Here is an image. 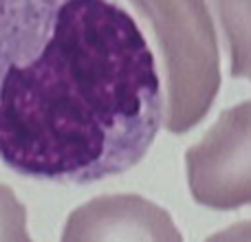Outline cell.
Segmentation results:
<instances>
[{
  "mask_svg": "<svg viewBox=\"0 0 251 242\" xmlns=\"http://www.w3.org/2000/svg\"><path fill=\"white\" fill-rule=\"evenodd\" d=\"M163 123L156 62L115 0H0V161L86 185L128 172Z\"/></svg>",
  "mask_w": 251,
  "mask_h": 242,
  "instance_id": "cell-1",
  "label": "cell"
},
{
  "mask_svg": "<svg viewBox=\"0 0 251 242\" xmlns=\"http://www.w3.org/2000/svg\"><path fill=\"white\" fill-rule=\"evenodd\" d=\"M154 29L168 82L165 128L190 132L209 113L221 88L216 29L205 0H130Z\"/></svg>",
  "mask_w": 251,
  "mask_h": 242,
  "instance_id": "cell-2",
  "label": "cell"
},
{
  "mask_svg": "<svg viewBox=\"0 0 251 242\" xmlns=\"http://www.w3.org/2000/svg\"><path fill=\"white\" fill-rule=\"evenodd\" d=\"M194 200L209 209L251 205V99L223 110L185 154Z\"/></svg>",
  "mask_w": 251,
  "mask_h": 242,
  "instance_id": "cell-3",
  "label": "cell"
},
{
  "mask_svg": "<svg viewBox=\"0 0 251 242\" xmlns=\"http://www.w3.org/2000/svg\"><path fill=\"white\" fill-rule=\"evenodd\" d=\"M62 242H183L172 216L139 194H106L73 209Z\"/></svg>",
  "mask_w": 251,
  "mask_h": 242,
  "instance_id": "cell-4",
  "label": "cell"
},
{
  "mask_svg": "<svg viewBox=\"0 0 251 242\" xmlns=\"http://www.w3.org/2000/svg\"><path fill=\"white\" fill-rule=\"evenodd\" d=\"M229 51L231 77L251 82V0H205Z\"/></svg>",
  "mask_w": 251,
  "mask_h": 242,
  "instance_id": "cell-5",
  "label": "cell"
},
{
  "mask_svg": "<svg viewBox=\"0 0 251 242\" xmlns=\"http://www.w3.org/2000/svg\"><path fill=\"white\" fill-rule=\"evenodd\" d=\"M0 242H33L26 231V209L9 185H0Z\"/></svg>",
  "mask_w": 251,
  "mask_h": 242,
  "instance_id": "cell-6",
  "label": "cell"
},
{
  "mask_svg": "<svg viewBox=\"0 0 251 242\" xmlns=\"http://www.w3.org/2000/svg\"><path fill=\"white\" fill-rule=\"evenodd\" d=\"M205 242H251V220L236 222V225L209 236Z\"/></svg>",
  "mask_w": 251,
  "mask_h": 242,
  "instance_id": "cell-7",
  "label": "cell"
}]
</instances>
